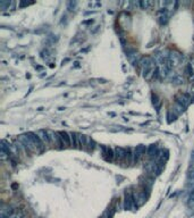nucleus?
Wrapping results in <instances>:
<instances>
[{"label":"nucleus","mask_w":194,"mask_h":218,"mask_svg":"<svg viewBox=\"0 0 194 218\" xmlns=\"http://www.w3.org/2000/svg\"><path fill=\"white\" fill-rule=\"evenodd\" d=\"M138 64H140V67H141V70H142V74H143V76H144L147 79H150V77L153 75L155 70H157V66L155 65L153 60H152L150 57H143V58L138 61Z\"/></svg>","instance_id":"1"},{"label":"nucleus","mask_w":194,"mask_h":218,"mask_svg":"<svg viewBox=\"0 0 194 218\" xmlns=\"http://www.w3.org/2000/svg\"><path fill=\"white\" fill-rule=\"evenodd\" d=\"M176 102H177V106L185 109L190 105V102H191V97L188 96L187 93H179L176 97Z\"/></svg>","instance_id":"2"},{"label":"nucleus","mask_w":194,"mask_h":218,"mask_svg":"<svg viewBox=\"0 0 194 218\" xmlns=\"http://www.w3.org/2000/svg\"><path fill=\"white\" fill-rule=\"evenodd\" d=\"M147 152H148V148H147L145 145H143V144L136 145V148H135V150H134V161L135 162L140 161V160L144 157V155Z\"/></svg>","instance_id":"3"},{"label":"nucleus","mask_w":194,"mask_h":218,"mask_svg":"<svg viewBox=\"0 0 194 218\" xmlns=\"http://www.w3.org/2000/svg\"><path fill=\"white\" fill-rule=\"evenodd\" d=\"M60 140V147L61 148H67L72 144L70 143V135L67 132H57Z\"/></svg>","instance_id":"4"},{"label":"nucleus","mask_w":194,"mask_h":218,"mask_svg":"<svg viewBox=\"0 0 194 218\" xmlns=\"http://www.w3.org/2000/svg\"><path fill=\"white\" fill-rule=\"evenodd\" d=\"M126 157H127V150L122 147H117L115 149V158L118 160L119 162L125 161L126 162Z\"/></svg>","instance_id":"5"},{"label":"nucleus","mask_w":194,"mask_h":218,"mask_svg":"<svg viewBox=\"0 0 194 218\" xmlns=\"http://www.w3.org/2000/svg\"><path fill=\"white\" fill-rule=\"evenodd\" d=\"M102 156L107 161H112V159L115 158V152H112V149L110 147H105L102 145Z\"/></svg>","instance_id":"6"},{"label":"nucleus","mask_w":194,"mask_h":218,"mask_svg":"<svg viewBox=\"0 0 194 218\" xmlns=\"http://www.w3.org/2000/svg\"><path fill=\"white\" fill-rule=\"evenodd\" d=\"M38 135L40 136V139H41V141H42L43 143H44V145L46 144H50V141H49V135H48V131H44V129H41L39 132V134Z\"/></svg>","instance_id":"7"},{"label":"nucleus","mask_w":194,"mask_h":218,"mask_svg":"<svg viewBox=\"0 0 194 218\" xmlns=\"http://www.w3.org/2000/svg\"><path fill=\"white\" fill-rule=\"evenodd\" d=\"M152 102H153V105H155L157 111H159L160 108H161V100L159 99L158 96L155 94V93H152Z\"/></svg>","instance_id":"8"},{"label":"nucleus","mask_w":194,"mask_h":218,"mask_svg":"<svg viewBox=\"0 0 194 218\" xmlns=\"http://www.w3.org/2000/svg\"><path fill=\"white\" fill-rule=\"evenodd\" d=\"M157 150H158V148H157V144H151L150 147L148 148V152H147V155L149 156V157H155L156 153H157Z\"/></svg>","instance_id":"9"},{"label":"nucleus","mask_w":194,"mask_h":218,"mask_svg":"<svg viewBox=\"0 0 194 218\" xmlns=\"http://www.w3.org/2000/svg\"><path fill=\"white\" fill-rule=\"evenodd\" d=\"M153 5V2H151V1H141L140 2V6L142 7V9H149V7L152 6Z\"/></svg>","instance_id":"10"},{"label":"nucleus","mask_w":194,"mask_h":218,"mask_svg":"<svg viewBox=\"0 0 194 218\" xmlns=\"http://www.w3.org/2000/svg\"><path fill=\"white\" fill-rule=\"evenodd\" d=\"M167 20H168L167 14H164V15L160 17V24H161V25H165V24L167 23Z\"/></svg>","instance_id":"11"},{"label":"nucleus","mask_w":194,"mask_h":218,"mask_svg":"<svg viewBox=\"0 0 194 218\" xmlns=\"http://www.w3.org/2000/svg\"><path fill=\"white\" fill-rule=\"evenodd\" d=\"M190 203H194V188L192 190L191 194H190Z\"/></svg>","instance_id":"12"}]
</instances>
